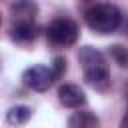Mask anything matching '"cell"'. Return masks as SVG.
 <instances>
[{"mask_svg":"<svg viewBox=\"0 0 128 128\" xmlns=\"http://www.w3.org/2000/svg\"><path fill=\"white\" fill-rule=\"evenodd\" d=\"M98 124H100L98 116L88 112V110L74 112L68 118V128H98Z\"/></svg>","mask_w":128,"mask_h":128,"instance_id":"cell-8","label":"cell"},{"mask_svg":"<svg viewBox=\"0 0 128 128\" xmlns=\"http://www.w3.org/2000/svg\"><path fill=\"white\" fill-rule=\"evenodd\" d=\"M10 38L20 44V46H26L30 44L34 38H36V26L34 24H12L10 28Z\"/></svg>","mask_w":128,"mask_h":128,"instance_id":"cell-7","label":"cell"},{"mask_svg":"<svg viewBox=\"0 0 128 128\" xmlns=\"http://www.w3.org/2000/svg\"><path fill=\"white\" fill-rule=\"evenodd\" d=\"M22 82L24 86H28L30 90H36V92H44L52 86L54 82V76H52V70L50 66H44V64H34L30 68H26L22 72Z\"/></svg>","mask_w":128,"mask_h":128,"instance_id":"cell-4","label":"cell"},{"mask_svg":"<svg viewBox=\"0 0 128 128\" xmlns=\"http://www.w3.org/2000/svg\"><path fill=\"white\" fill-rule=\"evenodd\" d=\"M84 2H92V0H84Z\"/></svg>","mask_w":128,"mask_h":128,"instance_id":"cell-13","label":"cell"},{"mask_svg":"<svg viewBox=\"0 0 128 128\" xmlns=\"http://www.w3.org/2000/svg\"><path fill=\"white\" fill-rule=\"evenodd\" d=\"M58 100L66 108H80L86 104V94L78 84H62L58 88Z\"/></svg>","mask_w":128,"mask_h":128,"instance_id":"cell-6","label":"cell"},{"mask_svg":"<svg viewBox=\"0 0 128 128\" xmlns=\"http://www.w3.org/2000/svg\"><path fill=\"white\" fill-rule=\"evenodd\" d=\"M84 18H86L88 28L92 32H96V34H112L122 24V12H120V8L116 4H110V2L94 4L92 8L86 10Z\"/></svg>","mask_w":128,"mask_h":128,"instance_id":"cell-2","label":"cell"},{"mask_svg":"<svg viewBox=\"0 0 128 128\" xmlns=\"http://www.w3.org/2000/svg\"><path fill=\"white\" fill-rule=\"evenodd\" d=\"M46 38L54 46H72L78 40V24L70 18H56L48 24Z\"/></svg>","mask_w":128,"mask_h":128,"instance_id":"cell-3","label":"cell"},{"mask_svg":"<svg viewBox=\"0 0 128 128\" xmlns=\"http://www.w3.org/2000/svg\"><path fill=\"white\" fill-rule=\"evenodd\" d=\"M50 70H52L54 80L62 78L64 72H66V58H64V56H56V58L52 60V64H50Z\"/></svg>","mask_w":128,"mask_h":128,"instance_id":"cell-11","label":"cell"},{"mask_svg":"<svg viewBox=\"0 0 128 128\" xmlns=\"http://www.w3.org/2000/svg\"><path fill=\"white\" fill-rule=\"evenodd\" d=\"M78 62L84 72V80L96 88V90H108L110 88V68L106 64V58L100 50L94 46H82L78 52Z\"/></svg>","mask_w":128,"mask_h":128,"instance_id":"cell-1","label":"cell"},{"mask_svg":"<svg viewBox=\"0 0 128 128\" xmlns=\"http://www.w3.org/2000/svg\"><path fill=\"white\" fill-rule=\"evenodd\" d=\"M0 26H2V14H0Z\"/></svg>","mask_w":128,"mask_h":128,"instance_id":"cell-12","label":"cell"},{"mask_svg":"<svg viewBox=\"0 0 128 128\" xmlns=\"http://www.w3.org/2000/svg\"><path fill=\"white\" fill-rule=\"evenodd\" d=\"M38 14V4L34 0H16L10 4L12 24H34Z\"/></svg>","mask_w":128,"mask_h":128,"instance_id":"cell-5","label":"cell"},{"mask_svg":"<svg viewBox=\"0 0 128 128\" xmlns=\"http://www.w3.org/2000/svg\"><path fill=\"white\" fill-rule=\"evenodd\" d=\"M110 54H112V58H114L122 68L128 64V52H126V48H124V46H120V44L110 46Z\"/></svg>","mask_w":128,"mask_h":128,"instance_id":"cell-10","label":"cell"},{"mask_svg":"<svg viewBox=\"0 0 128 128\" xmlns=\"http://www.w3.org/2000/svg\"><path fill=\"white\" fill-rule=\"evenodd\" d=\"M30 116H32V110H30L28 106H24V104L12 106V108L6 112V120H8V124H14V126H18V124H26V122L30 120Z\"/></svg>","mask_w":128,"mask_h":128,"instance_id":"cell-9","label":"cell"}]
</instances>
